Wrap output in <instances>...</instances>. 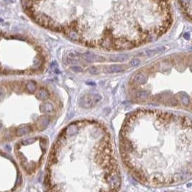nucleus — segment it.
I'll use <instances>...</instances> for the list:
<instances>
[{"instance_id":"12","label":"nucleus","mask_w":192,"mask_h":192,"mask_svg":"<svg viewBox=\"0 0 192 192\" xmlns=\"http://www.w3.org/2000/svg\"><path fill=\"white\" fill-rule=\"evenodd\" d=\"M49 96V92H48V90H46L45 89H41L39 90L38 92V97L40 100H45L47 99Z\"/></svg>"},{"instance_id":"7","label":"nucleus","mask_w":192,"mask_h":192,"mask_svg":"<svg viewBox=\"0 0 192 192\" xmlns=\"http://www.w3.org/2000/svg\"><path fill=\"white\" fill-rule=\"evenodd\" d=\"M32 129L30 127L28 126H24L21 127L20 128H18L17 130V132H16V134H17V136H23V135H26L31 132Z\"/></svg>"},{"instance_id":"1","label":"nucleus","mask_w":192,"mask_h":192,"mask_svg":"<svg viewBox=\"0 0 192 192\" xmlns=\"http://www.w3.org/2000/svg\"><path fill=\"white\" fill-rule=\"evenodd\" d=\"M156 65L168 73L172 87L152 96L153 102L192 112V56H176Z\"/></svg>"},{"instance_id":"14","label":"nucleus","mask_w":192,"mask_h":192,"mask_svg":"<svg viewBox=\"0 0 192 192\" xmlns=\"http://www.w3.org/2000/svg\"><path fill=\"white\" fill-rule=\"evenodd\" d=\"M89 71L90 74H97L99 73V70L98 68L95 67V66H92V67H91L89 69Z\"/></svg>"},{"instance_id":"3","label":"nucleus","mask_w":192,"mask_h":192,"mask_svg":"<svg viewBox=\"0 0 192 192\" xmlns=\"http://www.w3.org/2000/svg\"><path fill=\"white\" fill-rule=\"evenodd\" d=\"M83 57H84V59L89 63L102 61V60H104V58L102 57V56L92 53L91 52L85 53L83 54Z\"/></svg>"},{"instance_id":"9","label":"nucleus","mask_w":192,"mask_h":192,"mask_svg":"<svg viewBox=\"0 0 192 192\" xmlns=\"http://www.w3.org/2000/svg\"><path fill=\"white\" fill-rule=\"evenodd\" d=\"M53 110V106L50 102H46L40 107V111L43 112H51Z\"/></svg>"},{"instance_id":"20","label":"nucleus","mask_w":192,"mask_h":192,"mask_svg":"<svg viewBox=\"0 0 192 192\" xmlns=\"http://www.w3.org/2000/svg\"><path fill=\"white\" fill-rule=\"evenodd\" d=\"M158 1H160V2H165V1H167V0H158Z\"/></svg>"},{"instance_id":"13","label":"nucleus","mask_w":192,"mask_h":192,"mask_svg":"<svg viewBox=\"0 0 192 192\" xmlns=\"http://www.w3.org/2000/svg\"><path fill=\"white\" fill-rule=\"evenodd\" d=\"M26 89L28 90V92L30 93L35 92L36 90V84L35 82H29L26 84Z\"/></svg>"},{"instance_id":"6","label":"nucleus","mask_w":192,"mask_h":192,"mask_svg":"<svg viewBox=\"0 0 192 192\" xmlns=\"http://www.w3.org/2000/svg\"><path fill=\"white\" fill-rule=\"evenodd\" d=\"M125 71V68L121 65H112L106 68V71L110 74H115V73H120Z\"/></svg>"},{"instance_id":"10","label":"nucleus","mask_w":192,"mask_h":192,"mask_svg":"<svg viewBox=\"0 0 192 192\" xmlns=\"http://www.w3.org/2000/svg\"><path fill=\"white\" fill-rule=\"evenodd\" d=\"M163 50H164V48L163 47L156 48H154V49L146 50H145V53H146L147 56H153V55H155V54L158 53L160 52H162Z\"/></svg>"},{"instance_id":"18","label":"nucleus","mask_w":192,"mask_h":192,"mask_svg":"<svg viewBox=\"0 0 192 192\" xmlns=\"http://www.w3.org/2000/svg\"><path fill=\"white\" fill-rule=\"evenodd\" d=\"M71 70L74 72H82L83 69L79 66H72Z\"/></svg>"},{"instance_id":"16","label":"nucleus","mask_w":192,"mask_h":192,"mask_svg":"<svg viewBox=\"0 0 192 192\" xmlns=\"http://www.w3.org/2000/svg\"><path fill=\"white\" fill-rule=\"evenodd\" d=\"M140 64V60L137 58H134L130 61V65L132 66H137Z\"/></svg>"},{"instance_id":"17","label":"nucleus","mask_w":192,"mask_h":192,"mask_svg":"<svg viewBox=\"0 0 192 192\" xmlns=\"http://www.w3.org/2000/svg\"><path fill=\"white\" fill-rule=\"evenodd\" d=\"M34 141H35V138H30V139H27V140H23V142H22V143H23V145H27L33 143Z\"/></svg>"},{"instance_id":"15","label":"nucleus","mask_w":192,"mask_h":192,"mask_svg":"<svg viewBox=\"0 0 192 192\" xmlns=\"http://www.w3.org/2000/svg\"><path fill=\"white\" fill-rule=\"evenodd\" d=\"M180 2H181V5H182L183 7H186L191 4V0H180Z\"/></svg>"},{"instance_id":"11","label":"nucleus","mask_w":192,"mask_h":192,"mask_svg":"<svg viewBox=\"0 0 192 192\" xmlns=\"http://www.w3.org/2000/svg\"><path fill=\"white\" fill-rule=\"evenodd\" d=\"M49 122H50L49 118H48V117H43L42 118H41L40 120L39 127L40 128L41 127V128H42V129L45 128V127L48 125V124H49Z\"/></svg>"},{"instance_id":"8","label":"nucleus","mask_w":192,"mask_h":192,"mask_svg":"<svg viewBox=\"0 0 192 192\" xmlns=\"http://www.w3.org/2000/svg\"><path fill=\"white\" fill-rule=\"evenodd\" d=\"M129 56L126 54H118V55H113L111 56V60L112 61H125L128 59Z\"/></svg>"},{"instance_id":"5","label":"nucleus","mask_w":192,"mask_h":192,"mask_svg":"<svg viewBox=\"0 0 192 192\" xmlns=\"http://www.w3.org/2000/svg\"><path fill=\"white\" fill-rule=\"evenodd\" d=\"M78 127L76 124H72L68 126L67 128L64 130V133L66 135V136L71 137L73 135H76L78 132Z\"/></svg>"},{"instance_id":"2","label":"nucleus","mask_w":192,"mask_h":192,"mask_svg":"<svg viewBox=\"0 0 192 192\" xmlns=\"http://www.w3.org/2000/svg\"><path fill=\"white\" fill-rule=\"evenodd\" d=\"M102 100V96L99 94L84 96L80 100V105L82 107L89 108L94 106Z\"/></svg>"},{"instance_id":"19","label":"nucleus","mask_w":192,"mask_h":192,"mask_svg":"<svg viewBox=\"0 0 192 192\" xmlns=\"http://www.w3.org/2000/svg\"><path fill=\"white\" fill-rule=\"evenodd\" d=\"M184 38H185V39H187V40L189 39V33H186L185 35H184Z\"/></svg>"},{"instance_id":"4","label":"nucleus","mask_w":192,"mask_h":192,"mask_svg":"<svg viewBox=\"0 0 192 192\" xmlns=\"http://www.w3.org/2000/svg\"><path fill=\"white\" fill-rule=\"evenodd\" d=\"M133 83L135 84H144L147 82V76L144 73L140 72L137 74L133 78Z\"/></svg>"}]
</instances>
